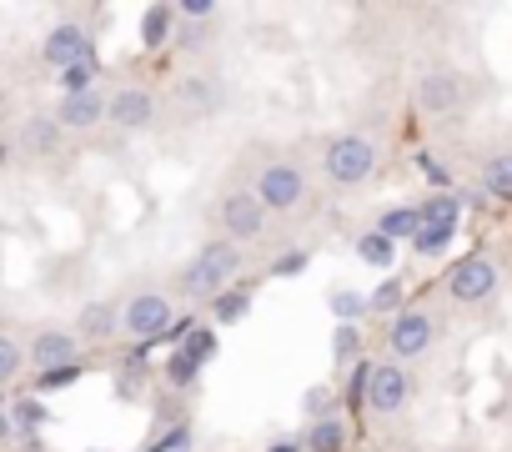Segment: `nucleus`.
Returning a JSON list of instances; mask_svg holds the SVG:
<instances>
[{
	"mask_svg": "<svg viewBox=\"0 0 512 452\" xmlns=\"http://www.w3.org/2000/svg\"><path fill=\"white\" fill-rule=\"evenodd\" d=\"M236 272H241V247H236V242H206V247L191 257V267L181 272V287H186L191 297L216 302L221 292L236 287Z\"/></svg>",
	"mask_w": 512,
	"mask_h": 452,
	"instance_id": "f257e3e1",
	"label": "nucleus"
},
{
	"mask_svg": "<svg viewBox=\"0 0 512 452\" xmlns=\"http://www.w3.org/2000/svg\"><path fill=\"white\" fill-rule=\"evenodd\" d=\"M322 166H327V176H332L337 186H362V181L377 171V146H372L367 136H357V131L332 136L327 151H322Z\"/></svg>",
	"mask_w": 512,
	"mask_h": 452,
	"instance_id": "f03ea898",
	"label": "nucleus"
},
{
	"mask_svg": "<svg viewBox=\"0 0 512 452\" xmlns=\"http://www.w3.org/2000/svg\"><path fill=\"white\" fill-rule=\"evenodd\" d=\"M171 327H176V312H171V302H166L161 292H136V297L121 307V332L136 337L141 347L171 337Z\"/></svg>",
	"mask_w": 512,
	"mask_h": 452,
	"instance_id": "7ed1b4c3",
	"label": "nucleus"
},
{
	"mask_svg": "<svg viewBox=\"0 0 512 452\" xmlns=\"http://www.w3.org/2000/svg\"><path fill=\"white\" fill-rule=\"evenodd\" d=\"M251 191L267 201V211H297L302 196H307V176H302L297 161H272V166H262Z\"/></svg>",
	"mask_w": 512,
	"mask_h": 452,
	"instance_id": "20e7f679",
	"label": "nucleus"
},
{
	"mask_svg": "<svg viewBox=\"0 0 512 452\" xmlns=\"http://www.w3.org/2000/svg\"><path fill=\"white\" fill-rule=\"evenodd\" d=\"M221 226L231 242H256L267 232V201L256 191H231L221 196Z\"/></svg>",
	"mask_w": 512,
	"mask_h": 452,
	"instance_id": "39448f33",
	"label": "nucleus"
},
{
	"mask_svg": "<svg viewBox=\"0 0 512 452\" xmlns=\"http://www.w3.org/2000/svg\"><path fill=\"white\" fill-rule=\"evenodd\" d=\"M41 61L56 66V71H71L76 61H91V36H86V26H76V21L51 26V36L41 41Z\"/></svg>",
	"mask_w": 512,
	"mask_h": 452,
	"instance_id": "423d86ee",
	"label": "nucleus"
},
{
	"mask_svg": "<svg viewBox=\"0 0 512 452\" xmlns=\"http://www.w3.org/2000/svg\"><path fill=\"white\" fill-rule=\"evenodd\" d=\"M447 292H452V302H487L497 292V267L487 257H462L447 277Z\"/></svg>",
	"mask_w": 512,
	"mask_h": 452,
	"instance_id": "0eeeda50",
	"label": "nucleus"
},
{
	"mask_svg": "<svg viewBox=\"0 0 512 452\" xmlns=\"http://www.w3.org/2000/svg\"><path fill=\"white\" fill-rule=\"evenodd\" d=\"M417 106L427 116H452L462 106V76L447 71V66H432L422 81H417Z\"/></svg>",
	"mask_w": 512,
	"mask_h": 452,
	"instance_id": "6e6552de",
	"label": "nucleus"
},
{
	"mask_svg": "<svg viewBox=\"0 0 512 452\" xmlns=\"http://www.w3.org/2000/svg\"><path fill=\"white\" fill-rule=\"evenodd\" d=\"M31 362H36V372H56V367H76L81 362V337L76 332H56V327H46V332H36L31 337Z\"/></svg>",
	"mask_w": 512,
	"mask_h": 452,
	"instance_id": "1a4fd4ad",
	"label": "nucleus"
},
{
	"mask_svg": "<svg viewBox=\"0 0 512 452\" xmlns=\"http://www.w3.org/2000/svg\"><path fill=\"white\" fill-rule=\"evenodd\" d=\"M387 347L397 357H422L432 347V317L427 312H397L387 327Z\"/></svg>",
	"mask_w": 512,
	"mask_h": 452,
	"instance_id": "9d476101",
	"label": "nucleus"
},
{
	"mask_svg": "<svg viewBox=\"0 0 512 452\" xmlns=\"http://www.w3.org/2000/svg\"><path fill=\"white\" fill-rule=\"evenodd\" d=\"M151 116H156V96H151L146 86H121V91L111 96V126H121V131H146Z\"/></svg>",
	"mask_w": 512,
	"mask_h": 452,
	"instance_id": "9b49d317",
	"label": "nucleus"
},
{
	"mask_svg": "<svg viewBox=\"0 0 512 452\" xmlns=\"http://www.w3.org/2000/svg\"><path fill=\"white\" fill-rule=\"evenodd\" d=\"M407 402H412V377H407L402 367H377L372 392H367V407L382 412V417H392V412H402Z\"/></svg>",
	"mask_w": 512,
	"mask_h": 452,
	"instance_id": "f8f14e48",
	"label": "nucleus"
},
{
	"mask_svg": "<svg viewBox=\"0 0 512 452\" xmlns=\"http://www.w3.org/2000/svg\"><path fill=\"white\" fill-rule=\"evenodd\" d=\"M56 121H61L66 131H96L101 121H111V101H101L96 91H86V96H66L61 111H56Z\"/></svg>",
	"mask_w": 512,
	"mask_h": 452,
	"instance_id": "ddd939ff",
	"label": "nucleus"
},
{
	"mask_svg": "<svg viewBox=\"0 0 512 452\" xmlns=\"http://www.w3.org/2000/svg\"><path fill=\"white\" fill-rule=\"evenodd\" d=\"M121 332V307L111 302H86L81 317H76V337L81 342H111Z\"/></svg>",
	"mask_w": 512,
	"mask_h": 452,
	"instance_id": "4468645a",
	"label": "nucleus"
},
{
	"mask_svg": "<svg viewBox=\"0 0 512 452\" xmlns=\"http://www.w3.org/2000/svg\"><path fill=\"white\" fill-rule=\"evenodd\" d=\"M61 121L56 116H31L26 126H21V151L26 156H56V146H61Z\"/></svg>",
	"mask_w": 512,
	"mask_h": 452,
	"instance_id": "2eb2a0df",
	"label": "nucleus"
},
{
	"mask_svg": "<svg viewBox=\"0 0 512 452\" xmlns=\"http://www.w3.org/2000/svg\"><path fill=\"white\" fill-rule=\"evenodd\" d=\"M377 232H382L387 242H417V232H422V206H392V211H382Z\"/></svg>",
	"mask_w": 512,
	"mask_h": 452,
	"instance_id": "dca6fc26",
	"label": "nucleus"
},
{
	"mask_svg": "<svg viewBox=\"0 0 512 452\" xmlns=\"http://www.w3.org/2000/svg\"><path fill=\"white\" fill-rule=\"evenodd\" d=\"M181 16H176V6H146L141 11V46L146 51H161L166 41H171V26H176Z\"/></svg>",
	"mask_w": 512,
	"mask_h": 452,
	"instance_id": "f3484780",
	"label": "nucleus"
},
{
	"mask_svg": "<svg viewBox=\"0 0 512 452\" xmlns=\"http://www.w3.org/2000/svg\"><path fill=\"white\" fill-rule=\"evenodd\" d=\"M46 402H41V392L36 397H11V407H6V422L16 427V437H31V432H41L46 427Z\"/></svg>",
	"mask_w": 512,
	"mask_h": 452,
	"instance_id": "a211bd4d",
	"label": "nucleus"
},
{
	"mask_svg": "<svg viewBox=\"0 0 512 452\" xmlns=\"http://www.w3.org/2000/svg\"><path fill=\"white\" fill-rule=\"evenodd\" d=\"M307 452H347V422L342 417H327V422H312L307 427Z\"/></svg>",
	"mask_w": 512,
	"mask_h": 452,
	"instance_id": "6ab92c4d",
	"label": "nucleus"
},
{
	"mask_svg": "<svg viewBox=\"0 0 512 452\" xmlns=\"http://www.w3.org/2000/svg\"><path fill=\"white\" fill-rule=\"evenodd\" d=\"M482 191L492 196V201H512V151H502V156H492L487 166H482Z\"/></svg>",
	"mask_w": 512,
	"mask_h": 452,
	"instance_id": "aec40b11",
	"label": "nucleus"
},
{
	"mask_svg": "<svg viewBox=\"0 0 512 452\" xmlns=\"http://www.w3.org/2000/svg\"><path fill=\"white\" fill-rule=\"evenodd\" d=\"M141 387H146V347L126 352L121 377H116V397H121V402H136V397H141Z\"/></svg>",
	"mask_w": 512,
	"mask_h": 452,
	"instance_id": "412c9836",
	"label": "nucleus"
},
{
	"mask_svg": "<svg viewBox=\"0 0 512 452\" xmlns=\"http://www.w3.org/2000/svg\"><path fill=\"white\" fill-rule=\"evenodd\" d=\"M452 237H457V226H442V221H422V232H417L412 252H417V257H442V252L452 247Z\"/></svg>",
	"mask_w": 512,
	"mask_h": 452,
	"instance_id": "4be33fe9",
	"label": "nucleus"
},
{
	"mask_svg": "<svg viewBox=\"0 0 512 452\" xmlns=\"http://www.w3.org/2000/svg\"><path fill=\"white\" fill-rule=\"evenodd\" d=\"M181 106H186V116H211L216 111V86L201 81V76L181 81Z\"/></svg>",
	"mask_w": 512,
	"mask_h": 452,
	"instance_id": "5701e85b",
	"label": "nucleus"
},
{
	"mask_svg": "<svg viewBox=\"0 0 512 452\" xmlns=\"http://www.w3.org/2000/svg\"><path fill=\"white\" fill-rule=\"evenodd\" d=\"M246 312H251V292H246V287H231V292H221V297L211 302V317H216L221 327H236Z\"/></svg>",
	"mask_w": 512,
	"mask_h": 452,
	"instance_id": "b1692460",
	"label": "nucleus"
},
{
	"mask_svg": "<svg viewBox=\"0 0 512 452\" xmlns=\"http://www.w3.org/2000/svg\"><path fill=\"white\" fill-rule=\"evenodd\" d=\"M367 312H372V297H362V292H332V317H337V327H362Z\"/></svg>",
	"mask_w": 512,
	"mask_h": 452,
	"instance_id": "393cba45",
	"label": "nucleus"
},
{
	"mask_svg": "<svg viewBox=\"0 0 512 452\" xmlns=\"http://www.w3.org/2000/svg\"><path fill=\"white\" fill-rule=\"evenodd\" d=\"M96 76H101L96 56H91V61H76L71 71H61V91H66V96H86V91H96Z\"/></svg>",
	"mask_w": 512,
	"mask_h": 452,
	"instance_id": "a878e982",
	"label": "nucleus"
},
{
	"mask_svg": "<svg viewBox=\"0 0 512 452\" xmlns=\"http://www.w3.org/2000/svg\"><path fill=\"white\" fill-rule=\"evenodd\" d=\"M31 362V352L16 342V337H0V382L6 387H16V377H21V367Z\"/></svg>",
	"mask_w": 512,
	"mask_h": 452,
	"instance_id": "bb28decb",
	"label": "nucleus"
},
{
	"mask_svg": "<svg viewBox=\"0 0 512 452\" xmlns=\"http://www.w3.org/2000/svg\"><path fill=\"white\" fill-rule=\"evenodd\" d=\"M457 216H462V196H427V201H422V221L457 226Z\"/></svg>",
	"mask_w": 512,
	"mask_h": 452,
	"instance_id": "cd10ccee",
	"label": "nucleus"
},
{
	"mask_svg": "<svg viewBox=\"0 0 512 452\" xmlns=\"http://www.w3.org/2000/svg\"><path fill=\"white\" fill-rule=\"evenodd\" d=\"M392 247H397V242H387L382 232H367V237L357 242V257H362L367 267H392Z\"/></svg>",
	"mask_w": 512,
	"mask_h": 452,
	"instance_id": "c85d7f7f",
	"label": "nucleus"
},
{
	"mask_svg": "<svg viewBox=\"0 0 512 452\" xmlns=\"http://www.w3.org/2000/svg\"><path fill=\"white\" fill-rule=\"evenodd\" d=\"M196 377H201V362H196V357H186V352L176 347V352L166 357V382H171V387H191Z\"/></svg>",
	"mask_w": 512,
	"mask_h": 452,
	"instance_id": "c756f323",
	"label": "nucleus"
},
{
	"mask_svg": "<svg viewBox=\"0 0 512 452\" xmlns=\"http://www.w3.org/2000/svg\"><path fill=\"white\" fill-rule=\"evenodd\" d=\"M302 412H307L312 422H327V417H337V392H332V387H312V392L302 397Z\"/></svg>",
	"mask_w": 512,
	"mask_h": 452,
	"instance_id": "7c9ffc66",
	"label": "nucleus"
},
{
	"mask_svg": "<svg viewBox=\"0 0 512 452\" xmlns=\"http://www.w3.org/2000/svg\"><path fill=\"white\" fill-rule=\"evenodd\" d=\"M332 352H337V362H357L362 357V327H337L332 332Z\"/></svg>",
	"mask_w": 512,
	"mask_h": 452,
	"instance_id": "2f4dec72",
	"label": "nucleus"
},
{
	"mask_svg": "<svg viewBox=\"0 0 512 452\" xmlns=\"http://www.w3.org/2000/svg\"><path fill=\"white\" fill-rule=\"evenodd\" d=\"M397 307H402V277H387L372 292V312H397Z\"/></svg>",
	"mask_w": 512,
	"mask_h": 452,
	"instance_id": "473e14b6",
	"label": "nucleus"
},
{
	"mask_svg": "<svg viewBox=\"0 0 512 452\" xmlns=\"http://www.w3.org/2000/svg\"><path fill=\"white\" fill-rule=\"evenodd\" d=\"M181 352H186V357H196V362H206V357L216 352V332H211V327H201V332H191Z\"/></svg>",
	"mask_w": 512,
	"mask_h": 452,
	"instance_id": "72a5a7b5",
	"label": "nucleus"
},
{
	"mask_svg": "<svg viewBox=\"0 0 512 452\" xmlns=\"http://www.w3.org/2000/svg\"><path fill=\"white\" fill-rule=\"evenodd\" d=\"M176 16H181V21H196V26H206V21L216 16V0H181V6H176Z\"/></svg>",
	"mask_w": 512,
	"mask_h": 452,
	"instance_id": "f704fd0d",
	"label": "nucleus"
},
{
	"mask_svg": "<svg viewBox=\"0 0 512 452\" xmlns=\"http://www.w3.org/2000/svg\"><path fill=\"white\" fill-rule=\"evenodd\" d=\"M86 367L76 362V367H56V372H41V392H56V387H71L76 377H81Z\"/></svg>",
	"mask_w": 512,
	"mask_h": 452,
	"instance_id": "c9c22d12",
	"label": "nucleus"
},
{
	"mask_svg": "<svg viewBox=\"0 0 512 452\" xmlns=\"http://www.w3.org/2000/svg\"><path fill=\"white\" fill-rule=\"evenodd\" d=\"M186 447H191V437H186V427H171V432H166L161 442H151L146 452H186Z\"/></svg>",
	"mask_w": 512,
	"mask_h": 452,
	"instance_id": "e433bc0d",
	"label": "nucleus"
},
{
	"mask_svg": "<svg viewBox=\"0 0 512 452\" xmlns=\"http://www.w3.org/2000/svg\"><path fill=\"white\" fill-rule=\"evenodd\" d=\"M302 267H307V252H287V257L277 262V277H297Z\"/></svg>",
	"mask_w": 512,
	"mask_h": 452,
	"instance_id": "4c0bfd02",
	"label": "nucleus"
},
{
	"mask_svg": "<svg viewBox=\"0 0 512 452\" xmlns=\"http://www.w3.org/2000/svg\"><path fill=\"white\" fill-rule=\"evenodd\" d=\"M417 166H422V171H427V176H432L437 186H447V171H442V166H437L432 156H417Z\"/></svg>",
	"mask_w": 512,
	"mask_h": 452,
	"instance_id": "58836bf2",
	"label": "nucleus"
},
{
	"mask_svg": "<svg viewBox=\"0 0 512 452\" xmlns=\"http://www.w3.org/2000/svg\"><path fill=\"white\" fill-rule=\"evenodd\" d=\"M272 452H307V447H302V442H277Z\"/></svg>",
	"mask_w": 512,
	"mask_h": 452,
	"instance_id": "ea45409f",
	"label": "nucleus"
}]
</instances>
